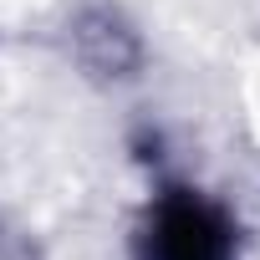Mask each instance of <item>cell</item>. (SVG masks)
<instances>
[{"mask_svg":"<svg viewBox=\"0 0 260 260\" xmlns=\"http://www.w3.org/2000/svg\"><path fill=\"white\" fill-rule=\"evenodd\" d=\"M143 260H235V224L219 204L174 184L148 214Z\"/></svg>","mask_w":260,"mask_h":260,"instance_id":"6da1fadb","label":"cell"}]
</instances>
